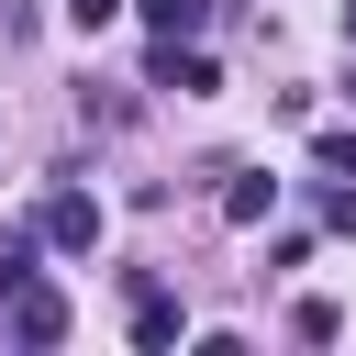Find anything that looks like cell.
<instances>
[{
    "label": "cell",
    "instance_id": "obj_1",
    "mask_svg": "<svg viewBox=\"0 0 356 356\" xmlns=\"http://www.w3.org/2000/svg\"><path fill=\"white\" fill-rule=\"evenodd\" d=\"M0 334H11V345H33V356H44V345H67V289L22 278V289L0 300Z\"/></svg>",
    "mask_w": 356,
    "mask_h": 356
},
{
    "label": "cell",
    "instance_id": "obj_3",
    "mask_svg": "<svg viewBox=\"0 0 356 356\" xmlns=\"http://www.w3.org/2000/svg\"><path fill=\"white\" fill-rule=\"evenodd\" d=\"M145 78L178 89V100H211V89H222V67H211L200 44H167V33H156V56H145Z\"/></svg>",
    "mask_w": 356,
    "mask_h": 356
},
{
    "label": "cell",
    "instance_id": "obj_4",
    "mask_svg": "<svg viewBox=\"0 0 356 356\" xmlns=\"http://www.w3.org/2000/svg\"><path fill=\"white\" fill-rule=\"evenodd\" d=\"M178 334H189V312H178V289H167V278H134V345H145V356H167Z\"/></svg>",
    "mask_w": 356,
    "mask_h": 356
},
{
    "label": "cell",
    "instance_id": "obj_7",
    "mask_svg": "<svg viewBox=\"0 0 356 356\" xmlns=\"http://www.w3.org/2000/svg\"><path fill=\"white\" fill-rule=\"evenodd\" d=\"M33 256H44V234H33V222H0V300L33 278Z\"/></svg>",
    "mask_w": 356,
    "mask_h": 356
},
{
    "label": "cell",
    "instance_id": "obj_11",
    "mask_svg": "<svg viewBox=\"0 0 356 356\" xmlns=\"http://www.w3.org/2000/svg\"><path fill=\"white\" fill-rule=\"evenodd\" d=\"M345 44H356V0H345Z\"/></svg>",
    "mask_w": 356,
    "mask_h": 356
},
{
    "label": "cell",
    "instance_id": "obj_5",
    "mask_svg": "<svg viewBox=\"0 0 356 356\" xmlns=\"http://www.w3.org/2000/svg\"><path fill=\"white\" fill-rule=\"evenodd\" d=\"M267 211H278V178H267V167H222V222H234V234H256Z\"/></svg>",
    "mask_w": 356,
    "mask_h": 356
},
{
    "label": "cell",
    "instance_id": "obj_8",
    "mask_svg": "<svg viewBox=\"0 0 356 356\" xmlns=\"http://www.w3.org/2000/svg\"><path fill=\"white\" fill-rule=\"evenodd\" d=\"M289 334H300V345H334V334H345V312H334V300H300V312H289Z\"/></svg>",
    "mask_w": 356,
    "mask_h": 356
},
{
    "label": "cell",
    "instance_id": "obj_10",
    "mask_svg": "<svg viewBox=\"0 0 356 356\" xmlns=\"http://www.w3.org/2000/svg\"><path fill=\"white\" fill-rule=\"evenodd\" d=\"M111 11H122V0H67V22H78V33H100Z\"/></svg>",
    "mask_w": 356,
    "mask_h": 356
},
{
    "label": "cell",
    "instance_id": "obj_6",
    "mask_svg": "<svg viewBox=\"0 0 356 356\" xmlns=\"http://www.w3.org/2000/svg\"><path fill=\"white\" fill-rule=\"evenodd\" d=\"M122 11H145V33H167V44H189L211 22V0H122Z\"/></svg>",
    "mask_w": 356,
    "mask_h": 356
},
{
    "label": "cell",
    "instance_id": "obj_9",
    "mask_svg": "<svg viewBox=\"0 0 356 356\" xmlns=\"http://www.w3.org/2000/svg\"><path fill=\"white\" fill-rule=\"evenodd\" d=\"M312 167L323 178H356V134H312Z\"/></svg>",
    "mask_w": 356,
    "mask_h": 356
},
{
    "label": "cell",
    "instance_id": "obj_2",
    "mask_svg": "<svg viewBox=\"0 0 356 356\" xmlns=\"http://www.w3.org/2000/svg\"><path fill=\"white\" fill-rule=\"evenodd\" d=\"M33 234H44L56 256H89V245H100V200H89V189H44V211H33Z\"/></svg>",
    "mask_w": 356,
    "mask_h": 356
}]
</instances>
